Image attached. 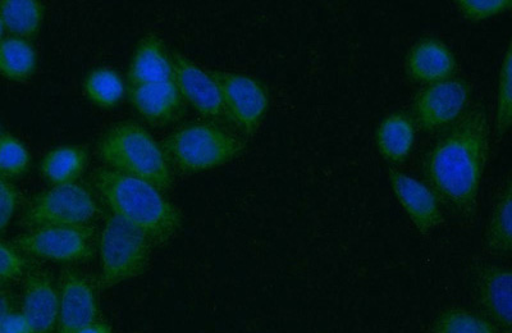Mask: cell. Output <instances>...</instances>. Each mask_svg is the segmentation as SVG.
<instances>
[{"label":"cell","instance_id":"obj_1","mask_svg":"<svg viewBox=\"0 0 512 333\" xmlns=\"http://www.w3.org/2000/svg\"><path fill=\"white\" fill-rule=\"evenodd\" d=\"M489 123L484 107L466 109L443 132L424 161L428 187L452 212L472 220L488 158Z\"/></svg>","mask_w":512,"mask_h":333},{"label":"cell","instance_id":"obj_2","mask_svg":"<svg viewBox=\"0 0 512 333\" xmlns=\"http://www.w3.org/2000/svg\"><path fill=\"white\" fill-rule=\"evenodd\" d=\"M94 184L112 214L139 228L154 245L168 244L180 231V211L149 182L102 168Z\"/></svg>","mask_w":512,"mask_h":333},{"label":"cell","instance_id":"obj_3","mask_svg":"<svg viewBox=\"0 0 512 333\" xmlns=\"http://www.w3.org/2000/svg\"><path fill=\"white\" fill-rule=\"evenodd\" d=\"M99 154L109 170L149 182L160 191L173 184L171 166L164 150L137 123H120L103 136Z\"/></svg>","mask_w":512,"mask_h":333},{"label":"cell","instance_id":"obj_4","mask_svg":"<svg viewBox=\"0 0 512 333\" xmlns=\"http://www.w3.org/2000/svg\"><path fill=\"white\" fill-rule=\"evenodd\" d=\"M163 149L178 170L198 173L233 161L244 152L245 145L221 127L192 123L169 135Z\"/></svg>","mask_w":512,"mask_h":333},{"label":"cell","instance_id":"obj_5","mask_svg":"<svg viewBox=\"0 0 512 333\" xmlns=\"http://www.w3.org/2000/svg\"><path fill=\"white\" fill-rule=\"evenodd\" d=\"M153 246V241L143 231L111 214L100 236V285L103 289H112L143 275Z\"/></svg>","mask_w":512,"mask_h":333},{"label":"cell","instance_id":"obj_6","mask_svg":"<svg viewBox=\"0 0 512 333\" xmlns=\"http://www.w3.org/2000/svg\"><path fill=\"white\" fill-rule=\"evenodd\" d=\"M99 216L93 195L79 184L59 185L32 200L25 221L31 228L91 226Z\"/></svg>","mask_w":512,"mask_h":333},{"label":"cell","instance_id":"obj_7","mask_svg":"<svg viewBox=\"0 0 512 333\" xmlns=\"http://www.w3.org/2000/svg\"><path fill=\"white\" fill-rule=\"evenodd\" d=\"M21 252L31 257L59 263H81L93 258L95 230L93 226H49L32 228L16 237Z\"/></svg>","mask_w":512,"mask_h":333},{"label":"cell","instance_id":"obj_8","mask_svg":"<svg viewBox=\"0 0 512 333\" xmlns=\"http://www.w3.org/2000/svg\"><path fill=\"white\" fill-rule=\"evenodd\" d=\"M221 93L227 120L245 135L254 134L268 111L267 90L253 77L226 71H208Z\"/></svg>","mask_w":512,"mask_h":333},{"label":"cell","instance_id":"obj_9","mask_svg":"<svg viewBox=\"0 0 512 333\" xmlns=\"http://www.w3.org/2000/svg\"><path fill=\"white\" fill-rule=\"evenodd\" d=\"M469 95V85L457 79L428 85L415 100L416 125L428 132L451 126L466 111Z\"/></svg>","mask_w":512,"mask_h":333},{"label":"cell","instance_id":"obj_10","mask_svg":"<svg viewBox=\"0 0 512 333\" xmlns=\"http://www.w3.org/2000/svg\"><path fill=\"white\" fill-rule=\"evenodd\" d=\"M56 333H77L99 321L98 298L91 282L76 269L62 272L58 284Z\"/></svg>","mask_w":512,"mask_h":333},{"label":"cell","instance_id":"obj_11","mask_svg":"<svg viewBox=\"0 0 512 333\" xmlns=\"http://www.w3.org/2000/svg\"><path fill=\"white\" fill-rule=\"evenodd\" d=\"M173 81L181 97L195 111L209 118H226L221 93L208 71L180 53H172Z\"/></svg>","mask_w":512,"mask_h":333},{"label":"cell","instance_id":"obj_12","mask_svg":"<svg viewBox=\"0 0 512 333\" xmlns=\"http://www.w3.org/2000/svg\"><path fill=\"white\" fill-rule=\"evenodd\" d=\"M58 285L48 271L35 269L26 276L21 313L32 333H56Z\"/></svg>","mask_w":512,"mask_h":333},{"label":"cell","instance_id":"obj_13","mask_svg":"<svg viewBox=\"0 0 512 333\" xmlns=\"http://www.w3.org/2000/svg\"><path fill=\"white\" fill-rule=\"evenodd\" d=\"M393 193L420 234L428 235L442 225L440 203L427 185L401 172H391Z\"/></svg>","mask_w":512,"mask_h":333},{"label":"cell","instance_id":"obj_14","mask_svg":"<svg viewBox=\"0 0 512 333\" xmlns=\"http://www.w3.org/2000/svg\"><path fill=\"white\" fill-rule=\"evenodd\" d=\"M128 98L136 112L154 126L169 125L185 111V100L175 81L130 86Z\"/></svg>","mask_w":512,"mask_h":333},{"label":"cell","instance_id":"obj_15","mask_svg":"<svg viewBox=\"0 0 512 333\" xmlns=\"http://www.w3.org/2000/svg\"><path fill=\"white\" fill-rule=\"evenodd\" d=\"M456 71V58L443 41L425 38L415 43L406 57V74L420 84L452 79Z\"/></svg>","mask_w":512,"mask_h":333},{"label":"cell","instance_id":"obj_16","mask_svg":"<svg viewBox=\"0 0 512 333\" xmlns=\"http://www.w3.org/2000/svg\"><path fill=\"white\" fill-rule=\"evenodd\" d=\"M512 276L509 268L480 267L475 276V293L480 305L507 333L512 322Z\"/></svg>","mask_w":512,"mask_h":333},{"label":"cell","instance_id":"obj_17","mask_svg":"<svg viewBox=\"0 0 512 333\" xmlns=\"http://www.w3.org/2000/svg\"><path fill=\"white\" fill-rule=\"evenodd\" d=\"M128 81L131 86L173 81L172 58L157 35H146L137 45Z\"/></svg>","mask_w":512,"mask_h":333},{"label":"cell","instance_id":"obj_18","mask_svg":"<svg viewBox=\"0 0 512 333\" xmlns=\"http://www.w3.org/2000/svg\"><path fill=\"white\" fill-rule=\"evenodd\" d=\"M414 123L406 114H391L378 126L376 141L384 161L399 164L405 162L413 149Z\"/></svg>","mask_w":512,"mask_h":333},{"label":"cell","instance_id":"obj_19","mask_svg":"<svg viewBox=\"0 0 512 333\" xmlns=\"http://www.w3.org/2000/svg\"><path fill=\"white\" fill-rule=\"evenodd\" d=\"M88 162V153L76 145L50 150L41 161L40 170L54 186L76 184Z\"/></svg>","mask_w":512,"mask_h":333},{"label":"cell","instance_id":"obj_20","mask_svg":"<svg viewBox=\"0 0 512 333\" xmlns=\"http://www.w3.org/2000/svg\"><path fill=\"white\" fill-rule=\"evenodd\" d=\"M43 18V4L36 0H0V21L4 30L16 38H34Z\"/></svg>","mask_w":512,"mask_h":333},{"label":"cell","instance_id":"obj_21","mask_svg":"<svg viewBox=\"0 0 512 333\" xmlns=\"http://www.w3.org/2000/svg\"><path fill=\"white\" fill-rule=\"evenodd\" d=\"M38 56L29 40L8 36L0 41V76L26 81L35 74Z\"/></svg>","mask_w":512,"mask_h":333},{"label":"cell","instance_id":"obj_22","mask_svg":"<svg viewBox=\"0 0 512 333\" xmlns=\"http://www.w3.org/2000/svg\"><path fill=\"white\" fill-rule=\"evenodd\" d=\"M512 186L511 181L498 198L489 218L486 245L493 253L510 254L512 250Z\"/></svg>","mask_w":512,"mask_h":333},{"label":"cell","instance_id":"obj_23","mask_svg":"<svg viewBox=\"0 0 512 333\" xmlns=\"http://www.w3.org/2000/svg\"><path fill=\"white\" fill-rule=\"evenodd\" d=\"M84 93L95 106L113 108L125 97V82L111 68H96L85 77Z\"/></svg>","mask_w":512,"mask_h":333},{"label":"cell","instance_id":"obj_24","mask_svg":"<svg viewBox=\"0 0 512 333\" xmlns=\"http://www.w3.org/2000/svg\"><path fill=\"white\" fill-rule=\"evenodd\" d=\"M433 333H501L492 323L464 309H448L436 319Z\"/></svg>","mask_w":512,"mask_h":333},{"label":"cell","instance_id":"obj_25","mask_svg":"<svg viewBox=\"0 0 512 333\" xmlns=\"http://www.w3.org/2000/svg\"><path fill=\"white\" fill-rule=\"evenodd\" d=\"M512 50L507 48L498 79L496 138L502 139L510 130L512 122Z\"/></svg>","mask_w":512,"mask_h":333},{"label":"cell","instance_id":"obj_26","mask_svg":"<svg viewBox=\"0 0 512 333\" xmlns=\"http://www.w3.org/2000/svg\"><path fill=\"white\" fill-rule=\"evenodd\" d=\"M29 150L12 135H0V177L24 175L30 167Z\"/></svg>","mask_w":512,"mask_h":333},{"label":"cell","instance_id":"obj_27","mask_svg":"<svg viewBox=\"0 0 512 333\" xmlns=\"http://www.w3.org/2000/svg\"><path fill=\"white\" fill-rule=\"evenodd\" d=\"M466 20L482 21L502 15L512 6L511 0H457L455 2Z\"/></svg>","mask_w":512,"mask_h":333},{"label":"cell","instance_id":"obj_28","mask_svg":"<svg viewBox=\"0 0 512 333\" xmlns=\"http://www.w3.org/2000/svg\"><path fill=\"white\" fill-rule=\"evenodd\" d=\"M27 272V260L16 248L0 241V284L20 280Z\"/></svg>","mask_w":512,"mask_h":333},{"label":"cell","instance_id":"obj_29","mask_svg":"<svg viewBox=\"0 0 512 333\" xmlns=\"http://www.w3.org/2000/svg\"><path fill=\"white\" fill-rule=\"evenodd\" d=\"M18 200L16 187L0 177V232L6 230L15 216Z\"/></svg>","mask_w":512,"mask_h":333},{"label":"cell","instance_id":"obj_30","mask_svg":"<svg viewBox=\"0 0 512 333\" xmlns=\"http://www.w3.org/2000/svg\"><path fill=\"white\" fill-rule=\"evenodd\" d=\"M0 333H32V331L24 314L13 310L0 322Z\"/></svg>","mask_w":512,"mask_h":333},{"label":"cell","instance_id":"obj_31","mask_svg":"<svg viewBox=\"0 0 512 333\" xmlns=\"http://www.w3.org/2000/svg\"><path fill=\"white\" fill-rule=\"evenodd\" d=\"M13 312V298L8 291H0V322Z\"/></svg>","mask_w":512,"mask_h":333},{"label":"cell","instance_id":"obj_32","mask_svg":"<svg viewBox=\"0 0 512 333\" xmlns=\"http://www.w3.org/2000/svg\"><path fill=\"white\" fill-rule=\"evenodd\" d=\"M77 333H112V330L107 323L98 321Z\"/></svg>","mask_w":512,"mask_h":333},{"label":"cell","instance_id":"obj_33","mask_svg":"<svg viewBox=\"0 0 512 333\" xmlns=\"http://www.w3.org/2000/svg\"><path fill=\"white\" fill-rule=\"evenodd\" d=\"M4 33H6V30H4L2 21H0V41H2L4 39Z\"/></svg>","mask_w":512,"mask_h":333}]
</instances>
